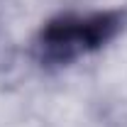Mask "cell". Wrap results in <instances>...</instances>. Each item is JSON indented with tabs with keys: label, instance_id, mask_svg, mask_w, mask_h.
Instances as JSON below:
<instances>
[{
	"label": "cell",
	"instance_id": "6da1fadb",
	"mask_svg": "<svg viewBox=\"0 0 127 127\" xmlns=\"http://www.w3.org/2000/svg\"><path fill=\"white\" fill-rule=\"evenodd\" d=\"M120 27L117 15H91V17H59L49 22L42 32L44 59L49 61H71L83 51L105 44Z\"/></svg>",
	"mask_w": 127,
	"mask_h": 127
}]
</instances>
